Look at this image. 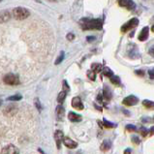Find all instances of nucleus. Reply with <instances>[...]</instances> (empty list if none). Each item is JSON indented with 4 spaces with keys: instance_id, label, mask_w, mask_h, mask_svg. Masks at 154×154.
I'll return each instance as SVG.
<instances>
[{
    "instance_id": "1",
    "label": "nucleus",
    "mask_w": 154,
    "mask_h": 154,
    "mask_svg": "<svg viewBox=\"0 0 154 154\" xmlns=\"http://www.w3.org/2000/svg\"><path fill=\"white\" fill-rule=\"evenodd\" d=\"M81 26L83 30H92V29H96V30H100L103 27V21L100 19H96V20H90V19H82L80 20Z\"/></svg>"
},
{
    "instance_id": "2",
    "label": "nucleus",
    "mask_w": 154,
    "mask_h": 154,
    "mask_svg": "<svg viewBox=\"0 0 154 154\" xmlns=\"http://www.w3.org/2000/svg\"><path fill=\"white\" fill-rule=\"evenodd\" d=\"M29 16H30V12L26 8L16 7L14 10H13V17H14L16 20H23L27 19Z\"/></svg>"
},
{
    "instance_id": "3",
    "label": "nucleus",
    "mask_w": 154,
    "mask_h": 154,
    "mask_svg": "<svg viewBox=\"0 0 154 154\" xmlns=\"http://www.w3.org/2000/svg\"><path fill=\"white\" fill-rule=\"evenodd\" d=\"M3 82L9 85H17L20 83V79L15 74H7L3 78Z\"/></svg>"
},
{
    "instance_id": "4",
    "label": "nucleus",
    "mask_w": 154,
    "mask_h": 154,
    "mask_svg": "<svg viewBox=\"0 0 154 154\" xmlns=\"http://www.w3.org/2000/svg\"><path fill=\"white\" fill-rule=\"evenodd\" d=\"M138 23H139V20L137 19V17H134V19L130 20L128 21V23H126L124 25H122V27H121V31H122L123 33L128 32L129 30L135 28L136 26L138 25Z\"/></svg>"
},
{
    "instance_id": "5",
    "label": "nucleus",
    "mask_w": 154,
    "mask_h": 154,
    "mask_svg": "<svg viewBox=\"0 0 154 154\" xmlns=\"http://www.w3.org/2000/svg\"><path fill=\"white\" fill-rule=\"evenodd\" d=\"M138 103H139V98L136 97L134 95L127 96V97L124 98L122 101V104L124 106H128V107H133V106L137 105Z\"/></svg>"
},
{
    "instance_id": "6",
    "label": "nucleus",
    "mask_w": 154,
    "mask_h": 154,
    "mask_svg": "<svg viewBox=\"0 0 154 154\" xmlns=\"http://www.w3.org/2000/svg\"><path fill=\"white\" fill-rule=\"evenodd\" d=\"M118 4H119V6L124 7L128 10H134L136 7L133 0H118Z\"/></svg>"
},
{
    "instance_id": "7",
    "label": "nucleus",
    "mask_w": 154,
    "mask_h": 154,
    "mask_svg": "<svg viewBox=\"0 0 154 154\" xmlns=\"http://www.w3.org/2000/svg\"><path fill=\"white\" fill-rule=\"evenodd\" d=\"M1 154H19V149L13 144H9L2 149Z\"/></svg>"
},
{
    "instance_id": "8",
    "label": "nucleus",
    "mask_w": 154,
    "mask_h": 154,
    "mask_svg": "<svg viewBox=\"0 0 154 154\" xmlns=\"http://www.w3.org/2000/svg\"><path fill=\"white\" fill-rule=\"evenodd\" d=\"M72 107L74 109H78V111H82L83 109V104L82 102V100L80 97H74L72 100Z\"/></svg>"
},
{
    "instance_id": "9",
    "label": "nucleus",
    "mask_w": 154,
    "mask_h": 154,
    "mask_svg": "<svg viewBox=\"0 0 154 154\" xmlns=\"http://www.w3.org/2000/svg\"><path fill=\"white\" fill-rule=\"evenodd\" d=\"M62 142L65 144V146L70 148V149H74V148H76L78 146V143L75 142V140H73L72 139H70L69 137H64Z\"/></svg>"
},
{
    "instance_id": "10",
    "label": "nucleus",
    "mask_w": 154,
    "mask_h": 154,
    "mask_svg": "<svg viewBox=\"0 0 154 154\" xmlns=\"http://www.w3.org/2000/svg\"><path fill=\"white\" fill-rule=\"evenodd\" d=\"M12 14L10 13V11L8 10H3L0 12V23H5L10 20Z\"/></svg>"
},
{
    "instance_id": "11",
    "label": "nucleus",
    "mask_w": 154,
    "mask_h": 154,
    "mask_svg": "<svg viewBox=\"0 0 154 154\" xmlns=\"http://www.w3.org/2000/svg\"><path fill=\"white\" fill-rule=\"evenodd\" d=\"M103 99L105 101H111L112 97V90L109 89V86H104V89H103Z\"/></svg>"
},
{
    "instance_id": "12",
    "label": "nucleus",
    "mask_w": 154,
    "mask_h": 154,
    "mask_svg": "<svg viewBox=\"0 0 154 154\" xmlns=\"http://www.w3.org/2000/svg\"><path fill=\"white\" fill-rule=\"evenodd\" d=\"M63 138H64V135L61 131H56L55 134H54V139H55V142H56V146H57V148H60V146H61V142L63 140Z\"/></svg>"
},
{
    "instance_id": "13",
    "label": "nucleus",
    "mask_w": 154,
    "mask_h": 154,
    "mask_svg": "<svg viewBox=\"0 0 154 154\" xmlns=\"http://www.w3.org/2000/svg\"><path fill=\"white\" fill-rule=\"evenodd\" d=\"M68 118H69V120L72 121V122H80L82 119V116H80V114L76 113V112H70L68 114Z\"/></svg>"
},
{
    "instance_id": "14",
    "label": "nucleus",
    "mask_w": 154,
    "mask_h": 154,
    "mask_svg": "<svg viewBox=\"0 0 154 154\" xmlns=\"http://www.w3.org/2000/svg\"><path fill=\"white\" fill-rule=\"evenodd\" d=\"M64 112H65V109L62 107V105H58L56 107V116H57V119L58 120H62L63 117H64Z\"/></svg>"
},
{
    "instance_id": "15",
    "label": "nucleus",
    "mask_w": 154,
    "mask_h": 154,
    "mask_svg": "<svg viewBox=\"0 0 154 154\" xmlns=\"http://www.w3.org/2000/svg\"><path fill=\"white\" fill-rule=\"evenodd\" d=\"M148 38V27H144L142 29L140 35H139V40L140 41H146Z\"/></svg>"
},
{
    "instance_id": "16",
    "label": "nucleus",
    "mask_w": 154,
    "mask_h": 154,
    "mask_svg": "<svg viewBox=\"0 0 154 154\" xmlns=\"http://www.w3.org/2000/svg\"><path fill=\"white\" fill-rule=\"evenodd\" d=\"M111 147H112V142L109 140H106L102 143V144H101L100 149L102 151H108L109 149H111Z\"/></svg>"
},
{
    "instance_id": "17",
    "label": "nucleus",
    "mask_w": 154,
    "mask_h": 154,
    "mask_svg": "<svg viewBox=\"0 0 154 154\" xmlns=\"http://www.w3.org/2000/svg\"><path fill=\"white\" fill-rule=\"evenodd\" d=\"M103 126L105 127L106 129H111V128H114V127H116L117 124H116V123H112L111 121L107 120L106 118H104V119H103Z\"/></svg>"
},
{
    "instance_id": "18",
    "label": "nucleus",
    "mask_w": 154,
    "mask_h": 154,
    "mask_svg": "<svg viewBox=\"0 0 154 154\" xmlns=\"http://www.w3.org/2000/svg\"><path fill=\"white\" fill-rule=\"evenodd\" d=\"M102 69H103L102 65L99 64V63H93V64L91 65V70L93 72H95L96 74L102 72Z\"/></svg>"
},
{
    "instance_id": "19",
    "label": "nucleus",
    "mask_w": 154,
    "mask_h": 154,
    "mask_svg": "<svg viewBox=\"0 0 154 154\" xmlns=\"http://www.w3.org/2000/svg\"><path fill=\"white\" fill-rule=\"evenodd\" d=\"M102 73H103V75L105 77H108V78H111V77L113 76V72L109 67H104L102 69Z\"/></svg>"
},
{
    "instance_id": "20",
    "label": "nucleus",
    "mask_w": 154,
    "mask_h": 154,
    "mask_svg": "<svg viewBox=\"0 0 154 154\" xmlns=\"http://www.w3.org/2000/svg\"><path fill=\"white\" fill-rule=\"evenodd\" d=\"M66 95H67V92L64 91V90L61 91L58 94V96H57V102H58L59 104H62L64 102L65 98H66Z\"/></svg>"
},
{
    "instance_id": "21",
    "label": "nucleus",
    "mask_w": 154,
    "mask_h": 154,
    "mask_svg": "<svg viewBox=\"0 0 154 154\" xmlns=\"http://www.w3.org/2000/svg\"><path fill=\"white\" fill-rule=\"evenodd\" d=\"M109 80H111V82H112V83H113L114 85H121V81H120V79H119V77L118 76H113L112 77H111L109 78Z\"/></svg>"
},
{
    "instance_id": "22",
    "label": "nucleus",
    "mask_w": 154,
    "mask_h": 154,
    "mask_svg": "<svg viewBox=\"0 0 154 154\" xmlns=\"http://www.w3.org/2000/svg\"><path fill=\"white\" fill-rule=\"evenodd\" d=\"M143 105L146 109H154V102H152V101H150V100H143Z\"/></svg>"
},
{
    "instance_id": "23",
    "label": "nucleus",
    "mask_w": 154,
    "mask_h": 154,
    "mask_svg": "<svg viewBox=\"0 0 154 154\" xmlns=\"http://www.w3.org/2000/svg\"><path fill=\"white\" fill-rule=\"evenodd\" d=\"M64 56H65V54H64V51H61L60 52V54L58 55V57H57V59L55 60V65H58V64H60L61 62L63 61V59H64Z\"/></svg>"
},
{
    "instance_id": "24",
    "label": "nucleus",
    "mask_w": 154,
    "mask_h": 154,
    "mask_svg": "<svg viewBox=\"0 0 154 154\" xmlns=\"http://www.w3.org/2000/svg\"><path fill=\"white\" fill-rule=\"evenodd\" d=\"M139 132H140V134L143 136V137H146V136L148 135V133H149V129L146 128V127H142V128H140Z\"/></svg>"
},
{
    "instance_id": "25",
    "label": "nucleus",
    "mask_w": 154,
    "mask_h": 154,
    "mask_svg": "<svg viewBox=\"0 0 154 154\" xmlns=\"http://www.w3.org/2000/svg\"><path fill=\"white\" fill-rule=\"evenodd\" d=\"M21 98V95L20 94H16V95H13V96H10V97H8V101H20Z\"/></svg>"
},
{
    "instance_id": "26",
    "label": "nucleus",
    "mask_w": 154,
    "mask_h": 154,
    "mask_svg": "<svg viewBox=\"0 0 154 154\" xmlns=\"http://www.w3.org/2000/svg\"><path fill=\"white\" fill-rule=\"evenodd\" d=\"M87 77H88L91 81H95L96 80V73L92 71V70H89V71H87Z\"/></svg>"
},
{
    "instance_id": "27",
    "label": "nucleus",
    "mask_w": 154,
    "mask_h": 154,
    "mask_svg": "<svg viewBox=\"0 0 154 154\" xmlns=\"http://www.w3.org/2000/svg\"><path fill=\"white\" fill-rule=\"evenodd\" d=\"M125 129L128 131V132H136V131H137V127H136L135 125L128 124V125H126Z\"/></svg>"
},
{
    "instance_id": "28",
    "label": "nucleus",
    "mask_w": 154,
    "mask_h": 154,
    "mask_svg": "<svg viewBox=\"0 0 154 154\" xmlns=\"http://www.w3.org/2000/svg\"><path fill=\"white\" fill-rule=\"evenodd\" d=\"M131 140H132V143H133L134 144H140V140L139 137H137V136H132Z\"/></svg>"
},
{
    "instance_id": "29",
    "label": "nucleus",
    "mask_w": 154,
    "mask_h": 154,
    "mask_svg": "<svg viewBox=\"0 0 154 154\" xmlns=\"http://www.w3.org/2000/svg\"><path fill=\"white\" fill-rule=\"evenodd\" d=\"M66 38H67V40H69V41H73L75 39V35L73 33H68Z\"/></svg>"
},
{
    "instance_id": "30",
    "label": "nucleus",
    "mask_w": 154,
    "mask_h": 154,
    "mask_svg": "<svg viewBox=\"0 0 154 154\" xmlns=\"http://www.w3.org/2000/svg\"><path fill=\"white\" fill-rule=\"evenodd\" d=\"M63 89H64V91H69V85H68V83H67V82L66 81H63Z\"/></svg>"
},
{
    "instance_id": "31",
    "label": "nucleus",
    "mask_w": 154,
    "mask_h": 154,
    "mask_svg": "<svg viewBox=\"0 0 154 154\" xmlns=\"http://www.w3.org/2000/svg\"><path fill=\"white\" fill-rule=\"evenodd\" d=\"M135 74H136V75H138V76H140V77L144 76V72L142 71V70H137V71H135Z\"/></svg>"
},
{
    "instance_id": "32",
    "label": "nucleus",
    "mask_w": 154,
    "mask_h": 154,
    "mask_svg": "<svg viewBox=\"0 0 154 154\" xmlns=\"http://www.w3.org/2000/svg\"><path fill=\"white\" fill-rule=\"evenodd\" d=\"M35 104H36V107L38 108L39 111H41V109H42V107H41V104L39 103V100H38V99L35 100Z\"/></svg>"
},
{
    "instance_id": "33",
    "label": "nucleus",
    "mask_w": 154,
    "mask_h": 154,
    "mask_svg": "<svg viewBox=\"0 0 154 154\" xmlns=\"http://www.w3.org/2000/svg\"><path fill=\"white\" fill-rule=\"evenodd\" d=\"M148 74H149V77H150V79H154V70H149Z\"/></svg>"
},
{
    "instance_id": "34",
    "label": "nucleus",
    "mask_w": 154,
    "mask_h": 154,
    "mask_svg": "<svg viewBox=\"0 0 154 154\" xmlns=\"http://www.w3.org/2000/svg\"><path fill=\"white\" fill-rule=\"evenodd\" d=\"M132 153V150H131V148H126L124 152H123V154H131Z\"/></svg>"
},
{
    "instance_id": "35",
    "label": "nucleus",
    "mask_w": 154,
    "mask_h": 154,
    "mask_svg": "<svg viewBox=\"0 0 154 154\" xmlns=\"http://www.w3.org/2000/svg\"><path fill=\"white\" fill-rule=\"evenodd\" d=\"M149 135L153 136L154 135V126H152L150 129H149Z\"/></svg>"
},
{
    "instance_id": "36",
    "label": "nucleus",
    "mask_w": 154,
    "mask_h": 154,
    "mask_svg": "<svg viewBox=\"0 0 154 154\" xmlns=\"http://www.w3.org/2000/svg\"><path fill=\"white\" fill-rule=\"evenodd\" d=\"M86 40L88 41V42H92L91 40H95V38H94V37H87V38H86Z\"/></svg>"
},
{
    "instance_id": "37",
    "label": "nucleus",
    "mask_w": 154,
    "mask_h": 154,
    "mask_svg": "<svg viewBox=\"0 0 154 154\" xmlns=\"http://www.w3.org/2000/svg\"><path fill=\"white\" fill-rule=\"evenodd\" d=\"M123 112H125V116H130V112H127V111H125V109H123Z\"/></svg>"
},
{
    "instance_id": "38",
    "label": "nucleus",
    "mask_w": 154,
    "mask_h": 154,
    "mask_svg": "<svg viewBox=\"0 0 154 154\" xmlns=\"http://www.w3.org/2000/svg\"><path fill=\"white\" fill-rule=\"evenodd\" d=\"M151 30H152V31H153V32H154V25H153V26H152V28H151Z\"/></svg>"
},
{
    "instance_id": "39",
    "label": "nucleus",
    "mask_w": 154,
    "mask_h": 154,
    "mask_svg": "<svg viewBox=\"0 0 154 154\" xmlns=\"http://www.w3.org/2000/svg\"><path fill=\"white\" fill-rule=\"evenodd\" d=\"M1 104H2V101H1V99H0V106H1Z\"/></svg>"
},
{
    "instance_id": "40",
    "label": "nucleus",
    "mask_w": 154,
    "mask_h": 154,
    "mask_svg": "<svg viewBox=\"0 0 154 154\" xmlns=\"http://www.w3.org/2000/svg\"><path fill=\"white\" fill-rule=\"evenodd\" d=\"M0 1H2V0H0Z\"/></svg>"
}]
</instances>
